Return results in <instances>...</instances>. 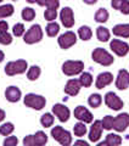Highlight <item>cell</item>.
Wrapping results in <instances>:
<instances>
[{
    "label": "cell",
    "instance_id": "cell-1",
    "mask_svg": "<svg viewBox=\"0 0 129 146\" xmlns=\"http://www.w3.org/2000/svg\"><path fill=\"white\" fill-rule=\"evenodd\" d=\"M91 57H93V60L95 62H98V63H100V65H102V66H110V65H112L113 61H114L112 55L108 54L102 48L95 49L93 51V54H91Z\"/></svg>",
    "mask_w": 129,
    "mask_h": 146
},
{
    "label": "cell",
    "instance_id": "cell-2",
    "mask_svg": "<svg viewBox=\"0 0 129 146\" xmlns=\"http://www.w3.org/2000/svg\"><path fill=\"white\" fill-rule=\"evenodd\" d=\"M51 135L55 140H57L62 146H70L72 143V136L68 130H64L62 127H55L51 130Z\"/></svg>",
    "mask_w": 129,
    "mask_h": 146
},
{
    "label": "cell",
    "instance_id": "cell-3",
    "mask_svg": "<svg viewBox=\"0 0 129 146\" xmlns=\"http://www.w3.org/2000/svg\"><path fill=\"white\" fill-rule=\"evenodd\" d=\"M27 70V61L26 60H17L11 61L5 66V73L7 76H15L25 73Z\"/></svg>",
    "mask_w": 129,
    "mask_h": 146
},
{
    "label": "cell",
    "instance_id": "cell-4",
    "mask_svg": "<svg viewBox=\"0 0 129 146\" xmlns=\"http://www.w3.org/2000/svg\"><path fill=\"white\" fill-rule=\"evenodd\" d=\"M41 38H43V31H41L40 26L39 25H33L29 28V31L25 34L23 40L27 44H34V43L40 42Z\"/></svg>",
    "mask_w": 129,
    "mask_h": 146
},
{
    "label": "cell",
    "instance_id": "cell-5",
    "mask_svg": "<svg viewBox=\"0 0 129 146\" xmlns=\"http://www.w3.org/2000/svg\"><path fill=\"white\" fill-rule=\"evenodd\" d=\"M84 70V63L82 61H66L62 65V71L66 76H76Z\"/></svg>",
    "mask_w": 129,
    "mask_h": 146
},
{
    "label": "cell",
    "instance_id": "cell-6",
    "mask_svg": "<svg viewBox=\"0 0 129 146\" xmlns=\"http://www.w3.org/2000/svg\"><path fill=\"white\" fill-rule=\"evenodd\" d=\"M45 104H47V100H45V98L41 96V95L28 94V95H26V98H25L26 106L34 108V110H41L45 106Z\"/></svg>",
    "mask_w": 129,
    "mask_h": 146
},
{
    "label": "cell",
    "instance_id": "cell-7",
    "mask_svg": "<svg viewBox=\"0 0 129 146\" xmlns=\"http://www.w3.org/2000/svg\"><path fill=\"white\" fill-rule=\"evenodd\" d=\"M76 42H77V35L73 32H66V33L59 36V45L64 50L71 48L72 45H74Z\"/></svg>",
    "mask_w": 129,
    "mask_h": 146
},
{
    "label": "cell",
    "instance_id": "cell-8",
    "mask_svg": "<svg viewBox=\"0 0 129 146\" xmlns=\"http://www.w3.org/2000/svg\"><path fill=\"white\" fill-rule=\"evenodd\" d=\"M105 102L107 105V107H110L111 110H114V111H118L123 107V101L114 93H107L105 96Z\"/></svg>",
    "mask_w": 129,
    "mask_h": 146
},
{
    "label": "cell",
    "instance_id": "cell-9",
    "mask_svg": "<svg viewBox=\"0 0 129 146\" xmlns=\"http://www.w3.org/2000/svg\"><path fill=\"white\" fill-rule=\"evenodd\" d=\"M129 127V115L121 113L113 119V129L117 131H124Z\"/></svg>",
    "mask_w": 129,
    "mask_h": 146
},
{
    "label": "cell",
    "instance_id": "cell-10",
    "mask_svg": "<svg viewBox=\"0 0 129 146\" xmlns=\"http://www.w3.org/2000/svg\"><path fill=\"white\" fill-rule=\"evenodd\" d=\"M111 49L114 54H117L118 56H126L129 51V45L124 42H121V40L113 39L111 42Z\"/></svg>",
    "mask_w": 129,
    "mask_h": 146
},
{
    "label": "cell",
    "instance_id": "cell-11",
    "mask_svg": "<svg viewBox=\"0 0 129 146\" xmlns=\"http://www.w3.org/2000/svg\"><path fill=\"white\" fill-rule=\"evenodd\" d=\"M60 17H61L62 25L67 28H71L74 25V17H73V11L71 7H63L60 13Z\"/></svg>",
    "mask_w": 129,
    "mask_h": 146
},
{
    "label": "cell",
    "instance_id": "cell-12",
    "mask_svg": "<svg viewBox=\"0 0 129 146\" xmlns=\"http://www.w3.org/2000/svg\"><path fill=\"white\" fill-rule=\"evenodd\" d=\"M53 112L56 115V117H59V119L61 122H67L68 118H70V110H68V107L64 106V105H61V104L54 105Z\"/></svg>",
    "mask_w": 129,
    "mask_h": 146
},
{
    "label": "cell",
    "instance_id": "cell-13",
    "mask_svg": "<svg viewBox=\"0 0 129 146\" xmlns=\"http://www.w3.org/2000/svg\"><path fill=\"white\" fill-rule=\"evenodd\" d=\"M74 117L77 119L82 121L83 123H91L93 122V115L83 106H78L74 110Z\"/></svg>",
    "mask_w": 129,
    "mask_h": 146
},
{
    "label": "cell",
    "instance_id": "cell-14",
    "mask_svg": "<svg viewBox=\"0 0 129 146\" xmlns=\"http://www.w3.org/2000/svg\"><path fill=\"white\" fill-rule=\"evenodd\" d=\"M116 86L119 90H126L129 86V72L126 70H121L118 72V77L116 80Z\"/></svg>",
    "mask_w": 129,
    "mask_h": 146
},
{
    "label": "cell",
    "instance_id": "cell-15",
    "mask_svg": "<svg viewBox=\"0 0 129 146\" xmlns=\"http://www.w3.org/2000/svg\"><path fill=\"white\" fill-rule=\"evenodd\" d=\"M113 80V76L111 74L110 72H104V73H100L98 76V78H96V88L98 89H102L105 88L106 85L111 84Z\"/></svg>",
    "mask_w": 129,
    "mask_h": 146
},
{
    "label": "cell",
    "instance_id": "cell-16",
    "mask_svg": "<svg viewBox=\"0 0 129 146\" xmlns=\"http://www.w3.org/2000/svg\"><path fill=\"white\" fill-rule=\"evenodd\" d=\"M80 82L78 79H71L67 82L66 88H64V93L71 95V96H76V95L79 93L80 90Z\"/></svg>",
    "mask_w": 129,
    "mask_h": 146
},
{
    "label": "cell",
    "instance_id": "cell-17",
    "mask_svg": "<svg viewBox=\"0 0 129 146\" xmlns=\"http://www.w3.org/2000/svg\"><path fill=\"white\" fill-rule=\"evenodd\" d=\"M102 133V124L101 121H95L94 124L91 125L90 131H89V140L90 141H98Z\"/></svg>",
    "mask_w": 129,
    "mask_h": 146
},
{
    "label": "cell",
    "instance_id": "cell-18",
    "mask_svg": "<svg viewBox=\"0 0 129 146\" xmlns=\"http://www.w3.org/2000/svg\"><path fill=\"white\" fill-rule=\"evenodd\" d=\"M5 98L10 102H17L21 99V90L17 86H9L5 91Z\"/></svg>",
    "mask_w": 129,
    "mask_h": 146
},
{
    "label": "cell",
    "instance_id": "cell-19",
    "mask_svg": "<svg viewBox=\"0 0 129 146\" xmlns=\"http://www.w3.org/2000/svg\"><path fill=\"white\" fill-rule=\"evenodd\" d=\"M112 7L117 9L124 15H129V1L128 0H113L111 3Z\"/></svg>",
    "mask_w": 129,
    "mask_h": 146
},
{
    "label": "cell",
    "instance_id": "cell-20",
    "mask_svg": "<svg viewBox=\"0 0 129 146\" xmlns=\"http://www.w3.org/2000/svg\"><path fill=\"white\" fill-rule=\"evenodd\" d=\"M113 34L123 38H129V25H117L113 27Z\"/></svg>",
    "mask_w": 129,
    "mask_h": 146
},
{
    "label": "cell",
    "instance_id": "cell-21",
    "mask_svg": "<svg viewBox=\"0 0 129 146\" xmlns=\"http://www.w3.org/2000/svg\"><path fill=\"white\" fill-rule=\"evenodd\" d=\"M34 146H44L48 141V136L44 131H37L35 135H33Z\"/></svg>",
    "mask_w": 129,
    "mask_h": 146
},
{
    "label": "cell",
    "instance_id": "cell-22",
    "mask_svg": "<svg viewBox=\"0 0 129 146\" xmlns=\"http://www.w3.org/2000/svg\"><path fill=\"white\" fill-rule=\"evenodd\" d=\"M96 35H98V39L100 42H107L110 39V32L107 28H105V27L100 26L98 27V29H96Z\"/></svg>",
    "mask_w": 129,
    "mask_h": 146
},
{
    "label": "cell",
    "instance_id": "cell-23",
    "mask_svg": "<svg viewBox=\"0 0 129 146\" xmlns=\"http://www.w3.org/2000/svg\"><path fill=\"white\" fill-rule=\"evenodd\" d=\"M106 143L108 146H119L122 143V138L117 134H108L106 136Z\"/></svg>",
    "mask_w": 129,
    "mask_h": 146
},
{
    "label": "cell",
    "instance_id": "cell-24",
    "mask_svg": "<svg viewBox=\"0 0 129 146\" xmlns=\"http://www.w3.org/2000/svg\"><path fill=\"white\" fill-rule=\"evenodd\" d=\"M78 34H79L82 40H89L91 38V35H93V32H91V29L88 26H82L79 31H78Z\"/></svg>",
    "mask_w": 129,
    "mask_h": 146
},
{
    "label": "cell",
    "instance_id": "cell-25",
    "mask_svg": "<svg viewBox=\"0 0 129 146\" xmlns=\"http://www.w3.org/2000/svg\"><path fill=\"white\" fill-rule=\"evenodd\" d=\"M95 20L98 22H100V23H104V22H106L108 20V12H107V10L104 9V7L99 9V10L96 11V13H95Z\"/></svg>",
    "mask_w": 129,
    "mask_h": 146
},
{
    "label": "cell",
    "instance_id": "cell-26",
    "mask_svg": "<svg viewBox=\"0 0 129 146\" xmlns=\"http://www.w3.org/2000/svg\"><path fill=\"white\" fill-rule=\"evenodd\" d=\"M79 82H80V85L82 86H85V88H89L93 83V77H91L90 73H82L80 74V78H79Z\"/></svg>",
    "mask_w": 129,
    "mask_h": 146
},
{
    "label": "cell",
    "instance_id": "cell-27",
    "mask_svg": "<svg viewBox=\"0 0 129 146\" xmlns=\"http://www.w3.org/2000/svg\"><path fill=\"white\" fill-rule=\"evenodd\" d=\"M88 102H89V105L91 107L96 108V107L100 106L101 102H102V98H101V95H99V94H91L89 100H88Z\"/></svg>",
    "mask_w": 129,
    "mask_h": 146
},
{
    "label": "cell",
    "instance_id": "cell-28",
    "mask_svg": "<svg viewBox=\"0 0 129 146\" xmlns=\"http://www.w3.org/2000/svg\"><path fill=\"white\" fill-rule=\"evenodd\" d=\"M40 76V68L38 66H32L29 68L28 73H27V77H28L29 80H37Z\"/></svg>",
    "mask_w": 129,
    "mask_h": 146
},
{
    "label": "cell",
    "instance_id": "cell-29",
    "mask_svg": "<svg viewBox=\"0 0 129 146\" xmlns=\"http://www.w3.org/2000/svg\"><path fill=\"white\" fill-rule=\"evenodd\" d=\"M13 13V6L10 4H6V5L0 6V18L3 17H9Z\"/></svg>",
    "mask_w": 129,
    "mask_h": 146
},
{
    "label": "cell",
    "instance_id": "cell-30",
    "mask_svg": "<svg viewBox=\"0 0 129 146\" xmlns=\"http://www.w3.org/2000/svg\"><path fill=\"white\" fill-rule=\"evenodd\" d=\"M40 123L43 124V127L48 128V127H51L53 123H54V117L51 113H45V115L41 116L40 118Z\"/></svg>",
    "mask_w": 129,
    "mask_h": 146
},
{
    "label": "cell",
    "instance_id": "cell-31",
    "mask_svg": "<svg viewBox=\"0 0 129 146\" xmlns=\"http://www.w3.org/2000/svg\"><path fill=\"white\" fill-rule=\"evenodd\" d=\"M59 31H60V27H59V25L56 23V22H51V23H49L47 26V33H48L49 36L57 35Z\"/></svg>",
    "mask_w": 129,
    "mask_h": 146
},
{
    "label": "cell",
    "instance_id": "cell-32",
    "mask_svg": "<svg viewBox=\"0 0 129 146\" xmlns=\"http://www.w3.org/2000/svg\"><path fill=\"white\" fill-rule=\"evenodd\" d=\"M22 17L26 21H32L35 17V11L32 7H25L22 10Z\"/></svg>",
    "mask_w": 129,
    "mask_h": 146
},
{
    "label": "cell",
    "instance_id": "cell-33",
    "mask_svg": "<svg viewBox=\"0 0 129 146\" xmlns=\"http://www.w3.org/2000/svg\"><path fill=\"white\" fill-rule=\"evenodd\" d=\"M40 6H48V9L51 10H57V7L60 6V3L57 0H45V1H38Z\"/></svg>",
    "mask_w": 129,
    "mask_h": 146
},
{
    "label": "cell",
    "instance_id": "cell-34",
    "mask_svg": "<svg viewBox=\"0 0 129 146\" xmlns=\"http://www.w3.org/2000/svg\"><path fill=\"white\" fill-rule=\"evenodd\" d=\"M13 129H15V127H13L12 123H5V124H3L0 127V134L4 136H7L12 133Z\"/></svg>",
    "mask_w": 129,
    "mask_h": 146
},
{
    "label": "cell",
    "instance_id": "cell-35",
    "mask_svg": "<svg viewBox=\"0 0 129 146\" xmlns=\"http://www.w3.org/2000/svg\"><path fill=\"white\" fill-rule=\"evenodd\" d=\"M73 130H74V135L83 136L86 133V127L84 125V123H77L74 125V128H73Z\"/></svg>",
    "mask_w": 129,
    "mask_h": 146
},
{
    "label": "cell",
    "instance_id": "cell-36",
    "mask_svg": "<svg viewBox=\"0 0 129 146\" xmlns=\"http://www.w3.org/2000/svg\"><path fill=\"white\" fill-rule=\"evenodd\" d=\"M113 119H114V118L112 116H106V117H104V119L101 121L102 128H105V129H107V130L112 129V128H113Z\"/></svg>",
    "mask_w": 129,
    "mask_h": 146
},
{
    "label": "cell",
    "instance_id": "cell-37",
    "mask_svg": "<svg viewBox=\"0 0 129 146\" xmlns=\"http://www.w3.org/2000/svg\"><path fill=\"white\" fill-rule=\"evenodd\" d=\"M56 16H57L56 10H51V9H48V10H45V12H44V17H45V20H48V21H54V20H56Z\"/></svg>",
    "mask_w": 129,
    "mask_h": 146
},
{
    "label": "cell",
    "instance_id": "cell-38",
    "mask_svg": "<svg viewBox=\"0 0 129 146\" xmlns=\"http://www.w3.org/2000/svg\"><path fill=\"white\" fill-rule=\"evenodd\" d=\"M11 42H12V36L9 33H1L0 34V44L9 45V44H11Z\"/></svg>",
    "mask_w": 129,
    "mask_h": 146
},
{
    "label": "cell",
    "instance_id": "cell-39",
    "mask_svg": "<svg viewBox=\"0 0 129 146\" xmlns=\"http://www.w3.org/2000/svg\"><path fill=\"white\" fill-rule=\"evenodd\" d=\"M12 32H13V34H15L16 36H21L22 34L25 33V26L22 23H17V25L13 26Z\"/></svg>",
    "mask_w": 129,
    "mask_h": 146
},
{
    "label": "cell",
    "instance_id": "cell-40",
    "mask_svg": "<svg viewBox=\"0 0 129 146\" xmlns=\"http://www.w3.org/2000/svg\"><path fill=\"white\" fill-rule=\"evenodd\" d=\"M18 144V139L16 136H7L4 141V146H17Z\"/></svg>",
    "mask_w": 129,
    "mask_h": 146
},
{
    "label": "cell",
    "instance_id": "cell-41",
    "mask_svg": "<svg viewBox=\"0 0 129 146\" xmlns=\"http://www.w3.org/2000/svg\"><path fill=\"white\" fill-rule=\"evenodd\" d=\"M7 28H9L7 22L0 21V34H1V33H7Z\"/></svg>",
    "mask_w": 129,
    "mask_h": 146
},
{
    "label": "cell",
    "instance_id": "cell-42",
    "mask_svg": "<svg viewBox=\"0 0 129 146\" xmlns=\"http://www.w3.org/2000/svg\"><path fill=\"white\" fill-rule=\"evenodd\" d=\"M73 146H89V144L86 143V141H83V140H78L74 143V145Z\"/></svg>",
    "mask_w": 129,
    "mask_h": 146
},
{
    "label": "cell",
    "instance_id": "cell-43",
    "mask_svg": "<svg viewBox=\"0 0 129 146\" xmlns=\"http://www.w3.org/2000/svg\"><path fill=\"white\" fill-rule=\"evenodd\" d=\"M4 118H5V112H4L3 110H0V122H1Z\"/></svg>",
    "mask_w": 129,
    "mask_h": 146
},
{
    "label": "cell",
    "instance_id": "cell-44",
    "mask_svg": "<svg viewBox=\"0 0 129 146\" xmlns=\"http://www.w3.org/2000/svg\"><path fill=\"white\" fill-rule=\"evenodd\" d=\"M4 57H5V56H4V52L1 51V50H0V62H3V60H4Z\"/></svg>",
    "mask_w": 129,
    "mask_h": 146
},
{
    "label": "cell",
    "instance_id": "cell-45",
    "mask_svg": "<svg viewBox=\"0 0 129 146\" xmlns=\"http://www.w3.org/2000/svg\"><path fill=\"white\" fill-rule=\"evenodd\" d=\"M98 146H108V145H107V143H106V141H102V143L98 144Z\"/></svg>",
    "mask_w": 129,
    "mask_h": 146
}]
</instances>
